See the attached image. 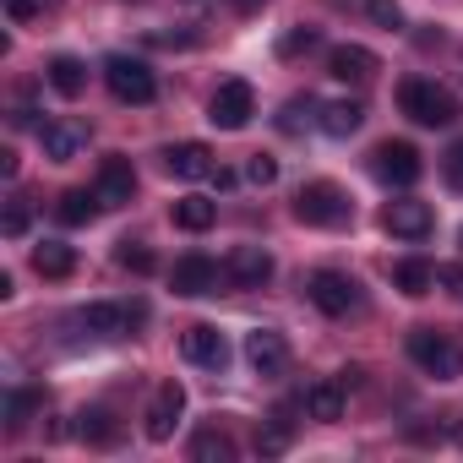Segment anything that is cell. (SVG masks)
I'll list each match as a JSON object with an SVG mask.
<instances>
[{
  "instance_id": "3957f363",
  "label": "cell",
  "mask_w": 463,
  "mask_h": 463,
  "mask_svg": "<svg viewBox=\"0 0 463 463\" xmlns=\"http://www.w3.org/2000/svg\"><path fill=\"white\" fill-rule=\"evenodd\" d=\"M409 360H414L425 376H436V382L463 376V344H458L452 333H436V327H414V333H409Z\"/></svg>"
},
{
  "instance_id": "30bf717a",
  "label": "cell",
  "mask_w": 463,
  "mask_h": 463,
  "mask_svg": "<svg viewBox=\"0 0 463 463\" xmlns=\"http://www.w3.org/2000/svg\"><path fill=\"white\" fill-rule=\"evenodd\" d=\"M93 191H99L104 213H109V207H126V202H131V191H137L131 158H126V153H109V158L99 164V180H93Z\"/></svg>"
},
{
  "instance_id": "8fae6325",
  "label": "cell",
  "mask_w": 463,
  "mask_h": 463,
  "mask_svg": "<svg viewBox=\"0 0 463 463\" xmlns=\"http://www.w3.org/2000/svg\"><path fill=\"white\" fill-rule=\"evenodd\" d=\"M142 317H147V306H104V300H99V306H88L77 322H82L93 338H126Z\"/></svg>"
},
{
  "instance_id": "7a4b0ae2",
  "label": "cell",
  "mask_w": 463,
  "mask_h": 463,
  "mask_svg": "<svg viewBox=\"0 0 463 463\" xmlns=\"http://www.w3.org/2000/svg\"><path fill=\"white\" fill-rule=\"evenodd\" d=\"M398 104H403V115L414 120V126H452L458 120V99L441 88V82H430V77H409L403 88H398Z\"/></svg>"
},
{
  "instance_id": "83f0119b",
  "label": "cell",
  "mask_w": 463,
  "mask_h": 463,
  "mask_svg": "<svg viewBox=\"0 0 463 463\" xmlns=\"http://www.w3.org/2000/svg\"><path fill=\"white\" fill-rule=\"evenodd\" d=\"M28 223H33V202L17 191V196H6V213H0V235L6 241H23L28 235Z\"/></svg>"
},
{
  "instance_id": "7402d4cb",
  "label": "cell",
  "mask_w": 463,
  "mask_h": 463,
  "mask_svg": "<svg viewBox=\"0 0 463 463\" xmlns=\"http://www.w3.org/2000/svg\"><path fill=\"white\" fill-rule=\"evenodd\" d=\"M33 273H39V279H71V273H77V251L61 246V241H44V246L33 251Z\"/></svg>"
},
{
  "instance_id": "e575fe53",
  "label": "cell",
  "mask_w": 463,
  "mask_h": 463,
  "mask_svg": "<svg viewBox=\"0 0 463 463\" xmlns=\"http://www.w3.org/2000/svg\"><path fill=\"white\" fill-rule=\"evenodd\" d=\"M306 120H311V99H289V104H284V115H279V126H284L289 137H295Z\"/></svg>"
},
{
  "instance_id": "f546056e",
  "label": "cell",
  "mask_w": 463,
  "mask_h": 463,
  "mask_svg": "<svg viewBox=\"0 0 463 463\" xmlns=\"http://www.w3.org/2000/svg\"><path fill=\"white\" fill-rule=\"evenodd\" d=\"M33 409H39V392H33V387H17V392H6V425H12V430H23Z\"/></svg>"
},
{
  "instance_id": "2e32d148",
  "label": "cell",
  "mask_w": 463,
  "mask_h": 463,
  "mask_svg": "<svg viewBox=\"0 0 463 463\" xmlns=\"http://www.w3.org/2000/svg\"><path fill=\"white\" fill-rule=\"evenodd\" d=\"M164 164H169L175 180H213L218 175V158H213L207 142H180V147L164 153Z\"/></svg>"
},
{
  "instance_id": "ab89813d",
  "label": "cell",
  "mask_w": 463,
  "mask_h": 463,
  "mask_svg": "<svg viewBox=\"0 0 463 463\" xmlns=\"http://www.w3.org/2000/svg\"><path fill=\"white\" fill-rule=\"evenodd\" d=\"M458 246H463V235H458Z\"/></svg>"
},
{
  "instance_id": "f35d334b",
  "label": "cell",
  "mask_w": 463,
  "mask_h": 463,
  "mask_svg": "<svg viewBox=\"0 0 463 463\" xmlns=\"http://www.w3.org/2000/svg\"><path fill=\"white\" fill-rule=\"evenodd\" d=\"M235 12H262V0H229Z\"/></svg>"
},
{
  "instance_id": "9a60e30c",
  "label": "cell",
  "mask_w": 463,
  "mask_h": 463,
  "mask_svg": "<svg viewBox=\"0 0 463 463\" xmlns=\"http://www.w3.org/2000/svg\"><path fill=\"white\" fill-rule=\"evenodd\" d=\"M39 142H44V158L71 164V158L88 147V126H82V120H44V126H39Z\"/></svg>"
},
{
  "instance_id": "8992f818",
  "label": "cell",
  "mask_w": 463,
  "mask_h": 463,
  "mask_svg": "<svg viewBox=\"0 0 463 463\" xmlns=\"http://www.w3.org/2000/svg\"><path fill=\"white\" fill-rule=\"evenodd\" d=\"M104 82H109V93H115L120 104H153V93H158L153 71H147L142 61H131V55H109V61H104Z\"/></svg>"
},
{
  "instance_id": "ffe728a7",
  "label": "cell",
  "mask_w": 463,
  "mask_h": 463,
  "mask_svg": "<svg viewBox=\"0 0 463 463\" xmlns=\"http://www.w3.org/2000/svg\"><path fill=\"white\" fill-rule=\"evenodd\" d=\"M360 120H365V104H354V99L322 104V115H317V126H322L327 137H354V131H360Z\"/></svg>"
},
{
  "instance_id": "5bb4252c",
  "label": "cell",
  "mask_w": 463,
  "mask_h": 463,
  "mask_svg": "<svg viewBox=\"0 0 463 463\" xmlns=\"http://www.w3.org/2000/svg\"><path fill=\"white\" fill-rule=\"evenodd\" d=\"M180 414H185V387L180 382H164L153 392V403H147V436L153 441H169L175 425H180Z\"/></svg>"
},
{
  "instance_id": "277c9868",
  "label": "cell",
  "mask_w": 463,
  "mask_h": 463,
  "mask_svg": "<svg viewBox=\"0 0 463 463\" xmlns=\"http://www.w3.org/2000/svg\"><path fill=\"white\" fill-rule=\"evenodd\" d=\"M251 115H257V93H251V82H241V77L218 82V93H213V104H207V120H213L218 131H246Z\"/></svg>"
},
{
  "instance_id": "8d00e7d4",
  "label": "cell",
  "mask_w": 463,
  "mask_h": 463,
  "mask_svg": "<svg viewBox=\"0 0 463 463\" xmlns=\"http://www.w3.org/2000/svg\"><path fill=\"white\" fill-rule=\"evenodd\" d=\"M436 284L463 300V268H458V262H436Z\"/></svg>"
},
{
  "instance_id": "4fadbf2b",
  "label": "cell",
  "mask_w": 463,
  "mask_h": 463,
  "mask_svg": "<svg viewBox=\"0 0 463 463\" xmlns=\"http://www.w3.org/2000/svg\"><path fill=\"white\" fill-rule=\"evenodd\" d=\"M246 360H251L257 376H284V365H289V344H284V333H273V327L246 333Z\"/></svg>"
},
{
  "instance_id": "52a82bcc",
  "label": "cell",
  "mask_w": 463,
  "mask_h": 463,
  "mask_svg": "<svg viewBox=\"0 0 463 463\" xmlns=\"http://www.w3.org/2000/svg\"><path fill=\"white\" fill-rule=\"evenodd\" d=\"M382 229H387V235H398V241H425L430 229H436V213L420 196H398V202L382 207Z\"/></svg>"
},
{
  "instance_id": "603a6c76",
  "label": "cell",
  "mask_w": 463,
  "mask_h": 463,
  "mask_svg": "<svg viewBox=\"0 0 463 463\" xmlns=\"http://www.w3.org/2000/svg\"><path fill=\"white\" fill-rule=\"evenodd\" d=\"M392 284H398L409 300H420V295H430V289H436V268H430L425 257H409V262H398V268H392Z\"/></svg>"
},
{
  "instance_id": "d590c367",
  "label": "cell",
  "mask_w": 463,
  "mask_h": 463,
  "mask_svg": "<svg viewBox=\"0 0 463 463\" xmlns=\"http://www.w3.org/2000/svg\"><path fill=\"white\" fill-rule=\"evenodd\" d=\"M441 175H447V185H452V191H463V142H452V147H447Z\"/></svg>"
},
{
  "instance_id": "44dd1931",
  "label": "cell",
  "mask_w": 463,
  "mask_h": 463,
  "mask_svg": "<svg viewBox=\"0 0 463 463\" xmlns=\"http://www.w3.org/2000/svg\"><path fill=\"white\" fill-rule=\"evenodd\" d=\"M104 213V202H99V191H66L61 202H55V218L61 223H71V229H82V223H93Z\"/></svg>"
},
{
  "instance_id": "1f68e13d",
  "label": "cell",
  "mask_w": 463,
  "mask_h": 463,
  "mask_svg": "<svg viewBox=\"0 0 463 463\" xmlns=\"http://www.w3.org/2000/svg\"><path fill=\"white\" fill-rule=\"evenodd\" d=\"M55 6H61V0H6V17L12 23H33V17H44Z\"/></svg>"
},
{
  "instance_id": "f1b7e54d",
  "label": "cell",
  "mask_w": 463,
  "mask_h": 463,
  "mask_svg": "<svg viewBox=\"0 0 463 463\" xmlns=\"http://www.w3.org/2000/svg\"><path fill=\"white\" fill-rule=\"evenodd\" d=\"M284 447H289V414H284V409H279V420H273V425H262V430H257V452H262V458H279V452H284Z\"/></svg>"
},
{
  "instance_id": "7c38bea8",
  "label": "cell",
  "mask_w": 463,
  "mask_h": 463,
  "mask_svg": "<svg viewBox=\"0 0 463 463\" xmlns=\"http://www.w3.org/2000/svg\"><path fill=\"white\" fill-rule=\"evenodd\" d=\"M180 354H185L191 365H202V371H223V365H229V344H223V333H218V327H207V322L185 327Z\"/></svg>"
},
{
  "instance_id": "484cf974",
  "label": "cell",
  "mask_w": 463,
  "mask_h": 463,
  "mask_svg": "<svg viewBox=\"0 0 463 463\" xmlns=\"http://www.w3.org/2000/svg\"><path fill=\"white\" fill-rule=\"evenodd\" d=\"M50 88H55L61 99H77V93L88 88V66H82L77 55H55V61H50Z\"/></svg>"
},
{
  "instance_id": "d4e9b609",
  "label": "cell",
  "mask_w": 463,
  "mask_h": 463,
  "mask_svg": "<svg viewBox=\"0 0 463 463\" xmlns=\"http://www.w3.org/2000/svg\"><path fill=\"white\" fill-rule=\"evenodd\" d=\"M191 463H235V441H229L218 425H207V430L191 436Z\"/></svg>"
},
{
  "instance_id": "d6986e66",
  "label": "cell",
  "mask_w": 463,
  "mask_h": 463,
  "mask_svg": "<svg viewBox=\"0 0 463 463\" xmlns=\"http://www.w3.org/2000/svg\"><path fill=\"white\" fill-rule=\"evenodd\" d=\"M300 409H306L311 420H322V425L344 420V376H333V382H311L306 398H300Z\"/></svg>"
},
{
  "instance_id": "e0dca14e",
  "label": "cell",
  "mask_w": 463,
  "mask_h": 463,
  "mask_svg": "<svg viewBox=\"0 0 463 463\" xmlns=\"http://www.w3.org/2000/svg\"><path fill=\"white\" fill-rule=\"evenodd\" d=\"M169 284H175V295H185V300L213 295V289H218V262H207V257H180V262L169 268Z\"/></svg>"
},
{
  "instance_id": "836d02e7",
  "label": "cell",
  "mask_w": 463,
  "mask_h": 463,
  "mask_svg": "<svg viewBox=\"0 0 463 463\" xmlns=\"http://www.w3.org/2000/svg\"><path fill=\"white\" fill-rule=\"evenodd\" d=\"M365 12H371V23H382V28H403V6H398V0H365Z\"/></svg>"
},
{
  "instance_id": "9c48e42d",
  "label": "cell",
  "mask_w": 463,
  "mask_h": 463,
  "mask_svg": "<svg viewBox=\"0 0 463 463\" xmlns=\"http://www.w3.org/2000/svg\"><path fill=\"white\" fill-rule=\"evenodd\" d=\"M223 279L241 284V289H262V284L273 279V251H268V246H235V251H229Z\"/></svg>"
},
{
  "instance_id": "74e56055",
  "label": "cell",
  "mask_w": 463,
  "mask_h": 463,
  "mask_svg": "<svg viewBox=\"0 0 463 463\" xmlns=\"http://www.w3.org/2000/svg\"><path fill=\"white\" fill-rule=\"evenodd\" d=\"M279 50H284V55H300V50H317V33H311V28H300V33H289V39H284Z\"/></svg>"
},
{
  "instance_id": "4316f807",
  "label": "cell",
  "mask_w": 463,
  "mask_h": 463,
  "mask_svg": "<svg viewBox=\"0 0 463 463\" xmlns=\"http://www.w3.org/2000/svg\"><path fill=\"white\" fill-rule=\"evenodd\" d=\"M175 223L191 229V235H202V229L218 223V207H213L207 196H180V202H175Z\"/></svg>"
},
{
  "instance_id": "ac0fdd59",
  "label": "cell",
  "mask_w": 463,
  "mask_h": 463,
  "mask_svg": "<svg viewBox=\"0 0 463 463\" xmlns=\"http://www.w3.org/2000/svg\"><path fill=\"white\" fill-rule=\"evenodd\" d=\"M327 71L338 82H365V77H376V55L365 44H338V50H327Z\"/></svg>"
},
{
  "instance_id": "5b68a950",
  "label": "cell",
  "mask_w": 463,
  "mask_h": 463,
  "mask_svg": "<svg viewBox=\"0 0 463 463\" xmlns=\"http://www.w3.org/2000/svg\"><path fill=\"white\" fill-rule=\"evenodd\" d=\"M306 295H311V306H317L322 317H349V311H360V284H354L349 273H338V268L311 273Z\"/></svg>"
},
{
  "instance_id": "cb8c5ba5",
  "label": "cell",
  "mask_w": 463,
  "mask_h": 463,
  "mask_svg": "<svg viewBox=\"0 0 463 463\" xmlns=\"http://www.w3.org/2000/svg\"><path fill=\"white\" fill-rule=\"evenodd\" d=\"M77 436L93 441V447H115V441H120V420H115L109 409H82V414H77Z\"/></svg>"
},
{
  "instance_id": "d6a6232c",
  "label": "cell",
  "mask_w": 463,
  "mask_h": 463,
  "mask_svg": "<svg viewBox=\"0 0 463 463\" xmlns=\"http://www.w3.org/2000/svg\"><path fill=\"white\" fill-rule=\"evenodd\" d=\"M246 180H251V185H273V180H279V158H268V153H251V164H246Z\"/></svg>"
},
{
  "instance_id": "ba28073f",
  "label": "cell",
  "mask_w": 463,
  "mask_h": 463,
  "mask_svg": "<svg viewBox=\"0 0 463 463\" xmlns=\"http://www.w3.org/2000/svg\"><path fill=\"white\" fill-rule=\"evenodd\" d=\"M420 169H425V164H420L414 142H382V147L371 153V175H376V180H387V185H398V191H403V185H414V180H420Z\"/></svg>"
},
{
  "instance_id": "4dcf8cb0",
  "label": "cell",
  "mask_w": 463,
  "mask_h": 463,
  "mask_svg": "<svg viewBox=\"0 0 463 463\" xmlns=\"http://www.w3.org/2000/svg\"><path fill=\"white\" fill-rule=\"evenodd\" d=\"M115 257H120V268H131V273H153V268H158V262H153V251H147V246H137V241H120V251H115Z\"/></svg>"
},
{
  "instance_id": "6da1fadb",
  "label": "cell",
  "mask_w": 463,
  "mask_h": 463,
  "mask_svg": "<svg viewBox=\"0 0 463 463\" xmlns=\"http://www.w3.org/2000/svg\"><path fill=\"white\" fill-rule=\"evenodd\" d=\"M295 218L311 223V229H344V223L354 218V202H349L344 185L311 180V185H300V196H295Z\"/></svg>"
}]
</instances>
